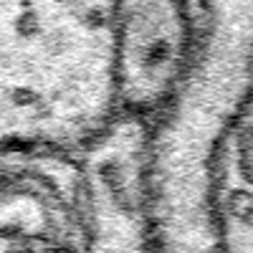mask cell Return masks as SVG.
<instances>
[{"label":"cell","mask_w":253,"mask_h":253,"mask_svg":"<svg viewBox=\"0 0 253 253\" xmlns=\"http://www.w3.org/2000/svg\"><path fill=\"white\" fill-rule=\"evenodd\" d=\"M147 150L150 124L122 117L84 155L89 177V238L84 253H157Z\"/></svg>","instance_id":"5"},{"label":"cell","mask_w":253,"mask_h":253,"mask_svg":"<svg viewBox=\"0 0 253 253\" xmlns=\"http://www.w3.org/2000/svg\"><path fill=\"white\" fill-rule=\"evenodd\" d=\"M210 213L218 253H253V81L210 157Z\"/></svg>","instance_id":"6"},{"label":"cell","mask_w":253,"mask_h":253,"mask_svg":"<svg viewBox=\"0 0 253 253\" xmlns=\"http://www.w3.org/2000/svg\"><path fill=\"white\" fill-rule=\"evenodd\" d=\"M89 177L84 155L3 147L0 253H84Z\"/></svg>","instance_id":"3"},{"label":"cell","mask_w":253,"mask_h":253,"mask_svg":"<svg viewBox=\"0 0 253 253\" xmlns=\"http://www.w3.org/2000/svg\"><path fill=\"white\" fill-rule=\"evenodd\" d=\"M251 81L253 0H205L193 71L150 124L147 177L157 253H218L210 157Z\"/></svg>","instance_id":"2"},{"label":"cell","mask_w":253,"mask_h":253,"mask_svg":"<svg viewBox=\"0 0 253 253\" xmlns=\"http://www.w3.org/2000/svg\"><path fill=\"white\" fill-rule=\"evenodd\" d=\"M205 0H117V86L124 117L152 124L182 91Z\"/></svg>","instance_id":"4"},{"label":"cell","mask_w":253,"mask_h":253,"mask_svg":"<svg viewBox=\"0 0 253 253\" xmlns=\"http://www.w3.org/2000/svg\"><path fill=\"white\" fill-rule=\"evenodd\" d=\"M122 117L117 0H0V144L86 155Z\"/></svg>","instance_id":"1"}]
</instances>
